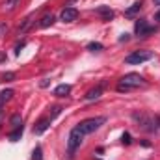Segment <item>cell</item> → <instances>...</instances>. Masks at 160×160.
Segmentation results:
<instances>
[{"mask_svg": "<svg viewBox=\"0 0 160 160\" xmlns=\"http://www.w3.org/2000/svg\"><path fill=\"white\" fill-rule=\"evenodd\" d=\"M140 86H145V80L143 77L136 75V73H128L121 78L119 86H118V91H128L132 88H140Z\"/></svg>", "mask_w": 160, "mask_h": 160, "instance_id": "obj_1", "label": "cell"}, {"mask_svg": "<svg viewBox=\"0 0 160 160\" xmlns=\"http://www.w3.org/2000/svg\"><path fill=\"white\" fill-rule=\"evenodd\" d=\"M106 123V118L104 116H101V118H89V119H84L80 121L78 125H77V128H78L80 132L86 136V134H91V132H95L101 125H104Z\"/></svg>", "mask_w": 160, "mask_h": 160, "instance_id": "obj_2", "label": "cell"}, {"mask_svg": "<svg viewBox=\"0 0 160 160\" xmlns=\"http://www.w3.org/2000/svg\"><path fill=\"white\" fill-rule=\"evenodd\" d=\"M151 58H153V52H149V50H136V52L128 54L125 58V62L130 63V65H138V63H143V62H147Z\"/></svg>", "mask_w": 160, "mask_h": 160, "instance_id": "obj_3", "label": "cell"}, {"mask_svg": "<svg viewBox=\"0 0 160 160\" xmlns=\"http://www.w3.org/2000/svg\"><path fill=\"white\" fill-rule=\"evenodd\" d=\"M82 140H84V134L80 132L77 127H75V128L69 132V142H67V145H69V153H71V155H73V153H75V151L80 147Z\"/></svg>", "mask_w": 160, "mask_h": 160, "instance_id": "obj_4", "label": "cell"}, {"mask_svg": "<svg viewBox=\"0 0 160 160\" xmlns=\"http://www.w3.org/2000/svg\"><path fill=\"white\" fill-rule=\"evenodd\" d=\"M134 32H136L140 38H145V36H149L151 32H155V28L149 26L147 21H136V24H134Z\"/></svg>", "mask_w": 160, "mask_h": 160, "instance_id": "obj_5", "label": "cell"}, {"mask_svg": "<svg viewBox=\"0 0 160 160\" xmlns=\"http://www.w3.org/2000/svg\"><path fill=\"white\" fill-rule=\"evenodd\" d=\"M77 17H78V11H77L75 8H65V9L60 13V19H62L63 22H73V21H77Z\"/></svg>", "mask_w": 160, "mask_h": 160, "instance_id": "obj_6", "label": "cell"}, {"mask_svg": "<svg viewBox=\"0 0 160 160\" xmlns=\"http://www.w3.org/2000/svg\"><path fill=\"white\" fill-rule=\"evenodd\" d=\"M97 13L101 15L102 21H112L114 19V11L110 9V6H99L97 8Z\"/></svg>", "mask_w": 160, "mask_h": 160, "instance_id": "obj_7", "label": "cell"}, {"mask_svg": "<svg viewBox=\"0 0 160 160\" xmlns=\"http://www.w3.org/2000/svg\"><path fill=\"white\" fill-rule=\"evenodd\" d=\"M50 118H43V119H39V123L34 127V134H43L47 128H48V125H50Z\"/></svg>", "mask_w": 160, "mask_h": 160, "instance_id": "obj_8", "label": "cell"}, {"mask_svg": "<svg viewBox=\"0 0 160 160\" xmlns=\"http://www.w3.org/2000/svg\"><path fill=\"white\" fill-rule=\"evenodd\" d=\"M52 24H54V15H52V13H45V15L39 19L41 28H48V26H52Z\"/></svg>", "mask_w": 160, "mask_h": 160, "instance_id": "obj_9", "label": "cell"}, {"mask_svg": "<svg viewBox=\"0 0 160 160\" xmlns=\"http://www.w3.org/2000/svg\"><path fill=\"white\" fill-rule=\"evenodd\" d=\"M71 93V86L69 84H60L56 89H54V95L56 97H65V95H69Z\"/></svg>", "mask_w": 160, "mask_h": 160, "instance_id": "obj_10", "label": "cell"}, {"mask_svg": "<svg viewBox=\"0 0 160 160\" xmlns=\"http://www.w3.org/2000/svg\"><path fill=\"white\" fill-rule=\"evenodd\" d=\"M102 95V88L99 86V88H95V89H89L88 93H86V101H95V99H99Z\"/></svg>", "mask_w": 160, "mask_h": 160, "instance_id": "obj_11", "label": "cell"}, {"mask_svg": "<svg viewBox=\"0 0 160 160\" xmlns=\"http://www.w3.org/2000/svg\"><path fill=\"white\" fill-rule=\"evenodd\" d=\"M140 9H142V0H140V2H134L128 9H125V15H127V17H132V15H136Z\"/></svg>", "mask_w": 160, "mask_h": 160, "instance_id": "obj_12", "label": "cell"}, {"mask_svg": "<svg viewBox=\"0 0 160 160\" xmlns=\"http://www.w3.org/2000/svg\"><path fill=\"white\" fill-rule=\"evenodd\" d=\"M11 97H13V89H4V91L0 93V108H2V106L11 99Z\"/></svg>", "mask_w": 160, "mask_h": 160, "instance_id": "obj_13", "label": "cell"}, {"mask_svg": "<svg viewBox=\"0 0 160 160\" xmlns=\"http://www.w3.org/2000/svg\"><path fill=\"white\" fill-rule=\"evenodd\" d=\"M19 4H21V0H6V2H4V9H6V11H13Z\"/></svg>", "mask_w": 160, "mask_h": 160, "instance_id": "obj_14", "label": "cell"}, {"mask_svg": "<svg viewBox=\"0 0 160 160\" xmlns=\"http://www.w3.org/2000/svg\"><path fill=\"white\" fill-rule=\"evenodd\" d=\"M32 22H34V17H32V15H28V17L24 19V22L19 26V32H26V30L30 28V24H32Z\"/></svg>", "mask_w": 160, "mask_h": 160, "instance_id": "obj_15", "label": "cell"}, {"mask_svg": "<svg viewBox=\"0 0 160 160\" xmlns=\"http://www.w3.org/2000/svg\"><path fill=\"white\" fill-rule=\"evenodd\" d=\"M21 136H22V127H21V128H15V130L9 134V142H19Z\"/></svg>", "mask_w": 160, "mask_h": 160, "instance_id": "obj_16", "label": "cell"}, {"mask_svg": "<svg viewBox=\"0 0 160 160\" xmlns=\"http://www.w3.org/2000/svg\"><path fill=\"white\" fill-rule=\"evenodd\" d=\"M11 127H13V128H21V127H22V118H21L19 114L11 118Z\"/></svg>", "mask_w": 160, "mask_h": 160, "instance_id": "obj_17", "label": "cell"}, {"mask_svg": "<svg viewBox=\"0 0 160 160\" xmlns=\"http://www.w3.org/2000/svg\"><path fill=\"white\" fill-rule=\"evenodd\" d=\"M32 160H43V149H41L39 145L34 149V155H32Z\"/></svg>", "mask_w": 160, "mask_h": 160, "instance_id": "obj_18", "label": "cell"}, {"mask_svg": "<svg viewBox=\"0 0 160 160\" xmlns=\"http://www.w3.org/2000/svg\"><path fill=\"white\" fill-rule=\"evenodd\" d=\"M88 50H93V52L95 50H102V45L101 43H89L88 45Z\"/></svg>", "mask_w": 160, "mask_h": 160, "instance_id": "obj_19", "label": "cell"}, {"mask_svg": "<svg viewBox=\"0 0 160 160\" xmlns=\"http://www.w3.org/2000/svg\"><path fill=\"white\" fill-rule=\"evenodd\" d=\"M121 142H123L125 145H130V143H132V138H130V134H128V132H125V134H123V138H121Z\"/></svg>", "mask_w": 160, "mask_h": 160, "instance_id": "obj_20", "label": "cell"}, {"mask_svg": "<svg viewBox=\"0 0 160 160\" xmlns=\"http://www.w3.org/2000/svg\"><path fill=\"white\" fill-rule=\"evenodd\" d=\"M22 47H24V41H21V43L15 47V52H17V54H21V48H22Z\"/></svg>", "mask_w": 160, "mask_h": 160, "instance_id": "obj_21", "label": "cell"}, {"mask_svg": "<svg viewBox=\"0 0 160 160\" xmlns=\"http://www.w3.org/2000/svg\"><path fill=\"white\" fill-rule=\"evenodd\" d=\"M13 78H15L13 73H6V75H4V80H13Z\"/></svg>", "mask_w": 160, "mask_h": 160, "instance_id": "obj_22", "label": "cell"}, {"mask_svg": "<svg viewBox=\"0 0 160 160\" xmlns=\"http://www.w3.org/2000/svg\"><path fill=\"white\" fill-rule=\"evenodd\" d=\"M6 30H8V26H6V24H0V36H2Z\"/></svg>", "mask_w": 160, "mask_h": 160, "instance_id": "obj_23", "label": "cell"}, {"mask_svg": "<svg viewBox=\"0 0 160 160\" xmlns=\"http://www.w3.org/2000/svg\"><path fill=\"white\" fill-rule=\"evenodd\" d=\"M119 41L121 43H123V41H128V34H123V36L119 38Z\"/></svg>", "mask_w": 160, "mask_h": 160, "instance_id": "obj_24", "label": "cell"}, {"mask_svg": "<svg viewBox=\"0 0 160 160\" xmlns=\"http://www.w3.org/2000/svg\"><path fill=\"white\" fill-rule=\"evenodd\" d=\"M4 60H6V54H4V52H0V62H4Z\"/></svg>", "mask_w": 160, "mask_h": 160, "instance_id": "obj_25", "label": "cell"}, {"mask_svg": "<svg viewBox=\"0 0 160 160\" xmlns=\"http://www.w3.org/2000/svg\"><path fill=\"white\" fill-rule=\"evenodd\" d=\"M155 21H160V11H157V15H155Z\"/></svg>", "mask_w": 160, "mask_h": 160, "instance_id": "obj_26", "label": "cell"}, {"mask_svg": "<svg viewBox=\"0 0 160 160\" xmlns=\"http://www.w3.org/2000/svg\"><path fill=\"white\" fill-rule=\"evenodd\" d=\"M155 4H157V6H160V0H155Z\"/></svg>", "mask_w": 160, "mask_h": 160, "instance_id": "obj_27", "label": "cell"}]
</instances>
